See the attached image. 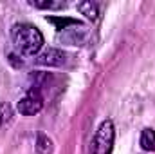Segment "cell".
<instances>
[{
	"label": "cell",
	"instance_id": "3",
	"mask_svg": "<svg viewBox=\"0 0 155 154\" xmlns=\"http://www.w3.org/2000/svg\"><path fill=\"white\" fill-rule=\"evenodd\" d=\"M41 109H43V96L36 87H31L16 103V111L22 116H35Z\"/></svg>",
	"mask_w": 155,
	"mask_h": 154
},
{
	"label": "cell",
	"instance_id": "8",
	"mask_svg": "<svg viewBox=\"0 0 155 154\" xmlns=\"http://www.w3.org/2000/svg\"><path fill=\"white\" fill-rule=\"evenodd\" d=\"M141 147L148 152H155V129H144L141 132V140H139Z\"/></svg>",
	"mask_w": 155,
	"mask_h": 154
},
{
	"label": "cell",
	"instance_id": "1",
	"mask_svg": "<svg viewBox=\"0 0 155 154\" xmlns=\"http://www.w3.org/2000/svg\"><path fill=\"white\" fill-rule=\"evenodd\" d=\"M11 38L16 47V51L24 56H38L45 40L43 35L36 26L22 22V24H15L11 27Z\"/></svg>",
	"mask_w": 155,
	"mask_h": 154
},
{
	"label": "cell",
	"instance_id": "7",
	"mask_svg": "<svg viewBox=\"0 0 155 154\" xmlns=\"http://www.w3.org/2000/svg\"><path fill=\"white\" fill-rule=\"evenodd\" d=\"M52 151H54L52 140L47 134L40 132L38 136H36V152L38 154H52Z\"/></svg>",
	"mask_w": 155,
	"mask_h": 154
},
{
	"label": "cell",
	"instance_id": "5",
	"mask_svg": "<svg viewBox=\"0 0 155 154\" xmlns=\"http://www.w3.org/2000/svg\"><path fill=\"white\" fill-rule=\"evenodd\" d=\"M65 62H67L65 53L60 51V49H54V47L45 49L43 53H40L38 56L35 58V64H38V65H45V67H61Z\"/></svg>",
	"mask_w": 155,
	"mask_h": 154
},
{
	"label": "cell",
	"instance_id": "6",
	"mask_svg": "<svg viewBox=\"0 0 155 154\" xmlns=\"http://www.w3.org/2000/svg\"><path fill=\"white\" fill-rule=\"evenodd\" d=\"M78 11H79L81 15H85L88 20H97V15H99L97 4H96V2H90V0L79 2V4H78Z\"/></svg>",
	"mask_w": 155,
	"mask_h": 154
},
{
	"label": "cell",
	"instance_id": "9",
	"mask_svg": "<svg viewBox=\"0 0 155 154\" xmlns=\"http://www.w3.org/2000/svg\"><path fill=\"white\" fill-rule=\"evenodd\" d=\"M47 22L54 24V26H56V29H58V33H61V31H65L67 27L74 26L78 20H74V18H69V16H47Z\"/></svg>",
	"mask_w": 155,
	"mask_h": 154
},
{
	"label": "cell",
	"instance_id": "11",
	"mask_svg": "<svg viewBox=\"0 0 155 154\" xmlns=\"http://www.w3.org/2000/svg\"><path fill=\"white\" fill-rule=\"evenodd\" d=\"M11 120H13V107L7 102H2L0 103V127L7 125Z\"/></svg>",
	"mask_w": 155,
	"mask_h": 154
},
{
	"label": "cell",
	"instance_id": "2",
	"mask_svg": "<svg viewBox=\"0 0 155 154\" xmlns=\"http://www.w3.org/2000/svg\"><path fill=\"white\" fill-rule=\"evenodd\" d=\"M116 140V127L112 120H103L96 129V134L90 142L88 154H112Z\"/></svg>",
	"mask_w": 155,
	"mask_h": 154
},
{
	"label": "cell",
	"instance_id": "4",
	"mask_svg": "<svg viewBox=\"0 0 155 154\" xmlns=\"http://www.w3.org/2000/svg\"><path fill=\"white\" fill-rule=\"evenodd\" d=\"M60 38L63 40V44H69V45H83L88 40V29L83 24L76 22L74 26H71L65 31H61Z\"/></svg>",
	"mask_w": 155,
	"mask_h": 154
},
{
	"label": "cell",
	"instance_id": "10",
	"mask_svg": "<svg viewBox=\"0 0 155 154\" xmlns=\"http://www.w3.org/2000/svg\"><path fill=\"white\" fill-rule=\"evenodd\" d=\"M36 9H63L65 2H54V0H31L29 2Z\"/></svg>",
	"mask_w": 155,
	"mask_h": 154
}]
</instances>
